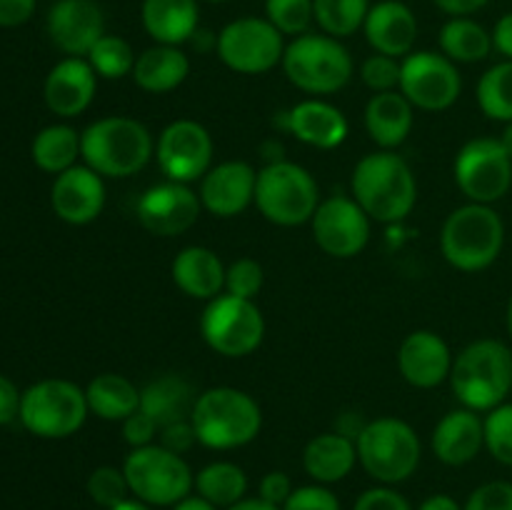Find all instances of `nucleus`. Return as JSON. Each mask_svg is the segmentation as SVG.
Segmentation results:
<instances>
[{"label": "nucleus", "mask_w": 512, "mask_h": 510, "mask_svg": "<svg viewBox=\"0 0 512 510\" xmlns=\"http://www.w3.org/2000/svg\"><path fill=\"white\" fill-rule=\"evenodd\" d=\"M283 510H340V500L325 485H305L293 490Z\"/></svg>", "instance_id": "obj_45"}, {"label": "nucleus", "mask_w": 512, "mask_h": 510, "mask_svg": "<svg viewBox=\"0 0 512 510\" xmlns=\"http://www.w3.org/2000/svg\"><path fill=\"white\" fill-rule=\"evenodd\" d=\"M313 238L333 258H355L370 240V218L350 195L320 200L313 215Z\"/></svg>", "instance_id": "obj_16"}, {"label": "nucleus", "mask_w": 512, "mask_h": 510, "mask_svg": "<svg viewBox=\"0 0 512 510\" xmlns=\"http://www.w3.org/2000/svg\"><path fill=\"white\" fill-rule=\"evenodd\" d=\"M283 123L300 143L320 150H333L343 145L350 130L343 110L325 100H303L293 105L288 113H283Z\"/></svg>", "instance_id": "obj_24"}, {"label": "nucleus", "mask_w": 512, "mask_h": 510, "mask_svg": "<svg viewBox=\"0 0 512 510\" xmlns=\"http://www.w3.org/2000/svg\"><path fill=\"white\" fill-rule=\"evenodd\" d=\"M143 28L155 43L180 45L198 33V0H143Z\"/></svg>", "instance_id": "obj_28"}, {"label": "nucleus", "mask_w": 512, "mask_h": 510, "mask_svg": "<svg viewBox=\"0 0 512 510\" xmlns=\"http://www.w3.org/2000/svg\"><path fill=\"white\" fill-rule=\"evenodd\" d=\"M123 473L128 478L130 495L145 505H178L195 488V475L183 455L160 443L130 450Z\"/></svg>", "instance_id": "obj_10"}, {"label": "nucleus", "mask_w": 512, "mask_h": 510, "mask_svg": "<svg viewBox=\"0 0 512 510\" xmlns=\"http://www.w3.org/2000/svg\"><path fill=\"white\" fill-rule=\"evenodd\" d=\"M440 50L453 63H480L490 55L493 35L470 18H450L440 30Z\"/></svg>", "instance_id": "obj_33"}, {"label": "nucleus", "mask_w": 512, "mask_h": 510, "mask_svg": "<svg viewBox=\"0 0 512 510\" xmlns=\"http://www.w3.org/2000/svg\"><path fill=\"white\" fill-rule=\"evenodd\" d=\"M493 45L505 55V58L512 60V13L503 15L498 20L493 30Z\"/></svg>", "instance_id": "obj_53"}, {"label": "nucleus", "mask_w": 512, "mask_h": 510, "mask_svg": "<svg viewBox=\"0 0 512 510\" xmlns=\"http://www.w3.org/2000/svg\"><path fill=\"white\" fill-rule=\"evenodd\" d=\"M283 70L290 83L310 95H330L343 90L353 78V58L333 35H298L285 45Z\"/></svg>", "instance_id": "obj_6"}, {"label": "nucleus", "mask_w": 512, "mask_h": 510, "mask_svg": "<svg viewBox=\"0 0 512 510\" xmlns=\"http://www.w3.org/2000/svg\"><path fill=\"white\" fill-rule=\"evenodd\" d=\"M413 118V103L400 90L375 93L365 105V128L370 140L383 150H393L408 140Z\"/></svg>", "instance_id": "obj_27"}, {"label": "nucleus", "mask_w": 512, "mask_h": 510, "mask_svg": "<svg viewBox=\"0 0 512 510\" xmlns=\"http://www.w3.org/2000/svg\"><path fill=\"white\" fill-rule=\"evenodd\" d=\"M88 495L93 498V503H98L105 510L125 503L130 495V485L123 468H113V465L95 468L88 478Z\"/></svg>", "instance_id": "obj_40"}, {"label": "nucleus", "mask_w": 512, "mask_h": 510, "mask_svg": "<svg viewBox=\"0 0 512 510\" xmlns=\"http://www.w3.org/2000/svg\"><path fill=\"white\" fill-rule=\"evenodd\" d=\"M265 13L283 35H305L315 20L313 0H265Z\"/></svg>", "instance_id": "obj_39"}, {"label": "nucleus", "mask_w": 512, "mask_h": 510, "mask_svg": "<svg viewBox=\"0 0 512 510\" xmlns=\"http://www.w3.org/2000/svg\"><path fill=\"white\" fill-rule=\"evenodd\" d=\"M450 385L463 408L490 413L505 403L512 390V350L495 338L465 345L453 360Z\"/></svg>", "instance_id": "obj_3"}, {"label": "nucleus", "mask_w": 512, "mask_h": 510, "mask_svg": "<svg viewBox=\"0 0 512 510\" xmlns=\"http://www.w3.org/2000/svg\"><path fill=\"white\" fill-rule=\"evenodd\" d=\"M400 73H403V60L390 58V55L375 53L363 60L360 65V78L373 93H390L400 90Z\"/></svg>", "instance_id": "obj_42"}, {"label": "nucleus", "mask_w": 512, "mask_h": 510, "mask_svg": "<svg viewBox=\"0 0 512 510\" xmlns=\"http://www.w3.org/2000/svg\"><path fill=\"white\" fill-rule=\"evenodd\" d=\"M200 210V195L190 185L173 180L148 188L135 205L140 225L158 238H173L190 230L198 223Z\"/></svg>", "instance_id": "obj_17"}, {"label": "nucleus", "mask_w": 512, "mask_h": 510, "mask_svg": "<svg viewBox=\"0 0 512 510\" xmlns=\"http://www.w3.org/2000/svg\"><path fill=\"white\" fill-rule=\"evenodd\" d=\"M205 3H225V0H205Z\"/></svg>", "instance_id": "obj_60"}, {"label": "nucleus", "mask_w": 512, "mask_h": 510, "mask_svg": "<svg viewBox=\"0 0 512 510\" xmlns=\"http://www.w3.org/2000/svg\"><path fill=\"white\" fill-rule=\"evenodd\" d=\"M353 198L378 223H400L418 200V183L410 165L393 150L370 153L355 165L350 180Z\"/></svg>", "instance_id": "obj_1"}, {"label": "nucleus", "mask_w": 512, "mask_h": 510, "mask_svg": "<svg viewBox=\"0 0 512 510\" xmlns=\"http://www.w3.org/2000/svg\"><path fill=\"white\" fill-rule=\"evenodd\" d=\"M353 510H413L408 500L393 488H370L358 498Z\"/></svg>", "instance_id": "obj_47"}, {"label": "nucleus", "mask_w": 512, "mask_h": 510, "mask_svg": "<svg viewBox=\"0 0 512 510\" xmlns=\"http://www.w3.org/2000/svg\"><path fill=\"white\" fill-rule=\"evenodd\" d=\"M485 445V425L475 410L460 408L450 410L440 418L433 430V453L445 465H465L475 460V455Z\"/></svg>", "instance_id": "obj_25"}, {"label": "nucleus", "mask_w": 512, "mask_h": 510, "mask_svg": "<svg viewBox=\"0 0 512 510\" xmlns=\"http://www.w3.org/2000/svg\"><path fill=\"white\" fill-rule=\"evenodd\" d=\"M505 243V225L490 205L468 203L448 215L440 233L445 260L463 273H478L498 260Z\"/></svg>", "instance_id": "obj_5"}, {"label": "nucleus", "mask_w": 512, "mask_h": 510, "mask_svg": "<svg viewBox=\"0 0 512 510\" xmlns=\"http://www.w3.org/2000/svg\"><path fill=\"white\" fill-rule=\"evenodd\" d=\"M455 183L470 203L493 205L508 195L512 158L500 138L468 140L455 158Z\"/></svg>", "instance_id": "obj_13"}, {"label": "nucleus", "mask_w": 512, "mask_h": 510, "mask_svg": "<svg viewBox=\"0 0 512 510\" xmlns=\"http://www.w3.org/2000/svg\"><path fill=\"white\" fill-rule=\"evenodd\" d=\"M358 463V445L343 433H320L305 445L303 468L318 483H338L348 478Z\"/></svg>", "instance_id": "obj_29"}, {"label": "nucleus", "mask_w": 512, "mask_h": 510, "mask_svg": "<svg viewBox=\"0 0 512 510\" xmlns=\"http://www.w3.org/2000/svg\"><path fill=\"white\" fill-rule=\"evenodd\" d=\"M195 490L203 500H208L215 508H230L238 500L245 498L248 490V475L240 465L228 463V460H218L210 463L195 475Z\"/></svg>", "instance_id": "obj_34"}, {"label": "nucleus", "mask_w": 512, "mask_h": 510, "mask_svg": "<svg viewBox=\"0 0 512 510\" xmlns=\"http://www.w3.org/2000/svg\"><path fill=\"white\" fill-rule=\"evenodd\" d=\"M198 443L210 450H233L253 443L263 428V410L245 390L220 385L195 398L190 415Z\"/></svg>", "instance_id": "obj_4"}, {"label": "nucleus", "mask_w": 512, "mask_h": 510, "mask_svg": "<svg viewBox=\"0 0 512 510\" xmlns=\"http://www.w3.org/2000/svg\"><path fill=\"white\" fill-rule=\"evenodd\" d=\"M220 60L243 75H260L283 63V33L268 18H238L215 40Z\"/></svg>", "instance_id": "obj_12"}, {"label": "nucleus", "mask_w": 512, "mask_h": 510, "mask_svg": "<svg viewBox=\"0 0 512 510\" xmlns=\"http://www.w3.org/2000/svg\"><path fill=\"white\" fill-rule=\"evenodd\" d=\"M160 173L173 183H195L213 163V138L198 120H175L160 133L155 148Z\"/></svg>", "instance_id": "obj_15"}, {"label": "nucleus", "mask_w": 512, "mask_h": 510, "mask_svg": "<svg viewBox=\"0 0 512 510\" xmlns=\"http://www.w3.org/2000/svg\"><path fill=\"white\" fill-rule=\"evenodd\" d=\"M20 398H23V393H18V388L5 375H0V425L18 418Z\"/></svg>", "instance_id": "obj_51"}, {"label": "nucleus", "mask_w": 512, "mask_h": 510, "mask_svg": "<svg viewBox=\"0 0 512 510\" xmlns=\"http://www.w3.org/2000/svg\"><path fill=\"white\" fill-rule=\"evenodd\" d=\"M50 203H53L55 215L65 223H93L105 208L103 175H98L88 165H73L55 178Z\"/></svg>", "instance_id": "obj_20"}, {"label": "nucleus", "mask_w": 512, "mask_h": 510, "mask_svg": "<svg viewBox=\"0 0 512 510\" xmlns=\"http://www.w3.org/2000/svg\"><path fill=\"white\" fill-rule=\"evenodd\" d=\"M200 333L218 355L245 358L263 343L265 318L253 300L220 293L205 305L200 315Z\"/></svg>", "instance_id": "obj_11"}, {"label": "nucleus", "mask_w": 512, "mask_h": 510, "mask_svg": "<svg viewBox=\"0 0 512 510\" xmlns=\"http://www.w3.org/2000/svg\"><path fill=\"white\" fill-rule=\"evenodd\" d=\"M98 75L85 58H65L45 78V103L60 118H75L93 103Z\"/></svg>", "instance_id": "obj_22"}, {"label": "nucleus", "mask_w": 512, "mask_h": 510, "mask_svg": "<svg viewBox=\"0 0 512 510\" xmlns=\"http://www.w3.org/2000/svg\"><path fill=\"white\" fill-rule=\"evenodd\" d=\"M435 5L453 18H468V15L478 13L483 5H488V0H435Z\"/></svg>", "instance_id": "obj_52"}, {"label": "nucleus", "mask_w": 512, "mask_h": 510, "mask_svg": "<svg viewBox=\"0 0 512 510\" xmlns=\"http://www.w3.org/2000/svg\"><path fill=\"white\" fill-rule=\"evenodd\" d=\"M355 445L365 473L385 485L408 480L418 470L423 455L418 433L400 418L370 420L355 438Z\"/></svg>", "instance_id": "obj_8"}, {"label": "nucleus", "mask_w": 512, "mask_h": 510, "mask_svg": "<svg viewBox=\"0 0 512 510\" xmlns=\"http://www.w3.org/2000/svg\"><path fill=\"white\" fill-rule=\"evenodd\" d=\"M225 510H283V508H275V505L265 503L263 498H243Z\"/></svg>", "instance_id": "obj_55"}, {"label": "nucleus", "mask_w": 512, "mask_h": 510, "mask_svg": "<svg viewBox=\"0 0 512 510\" xmlns=\"http://www.w3.org/2000/svg\"><path fill=\"white\" fill-rule=\"evenodd\" d=\"M150 130L128 115H108L80 133V158L103 178H130L153 158Z\"/></svg>", "instance_id": "obj_2"}, {"label": "nucleus", "mask_w": 512, "mask_h": 510, "mask_svg": "<svg viewBox=\"0 0 512 510\" xmlns=\"http://www.w3.org/2000/svg\"><path fill=\"white\" fill-rule=\"evenodd\" d=\"M80 155V135L70 125H48L33 140V160L45 173H65Z\"/></svg>", "instance_id": "obj_35"}, {"label": "nucleus", "mask_w": 512, "mask_h": 510, "mask_svg": "<svg viewBox=\"0 0 512 510\" xmlns=\"http://www.w3.org/2000/svg\"><path fill=\"white\" fill-rule=\"evenodd\" d=\"M160 445L168 450H173V453L183 455L185 450L193 448V443H198V435H195V428L190 420H180V423H173V425H165V428H160Z\"/></svg>", "instance_id": "obj_49"}, {"label": "nucleus", "mask_w": 512, "mask_h": 510, "mask_svg": "<svg viewBox=\"0 0 512 510\" xmlns=\"http://www.w3.org/2000/svg\"><path fill=\"white\" fill-rule=\"evenodd\" d=\"M485 425V448L498 463L512 468V403H503L488 413Z\"/></svg>", "instance_id": "obj_41"}, {"label": "nucleus", "mask_w": 512, "mask_h": 510, "mask_svg": "<svg viewBox=\"0 0 512 510\" xmlns=\"http://www.w3.org/2000/svg\"><path fill=\"white\" fill-rule=\"evenodd\" d=\"M263 265L253 258H238L225 270V293L253 300L263 288Z\"/></svg>", "instance_id": "obj_43"}, {"label": "nucleus", "mask_w": 512, "mask_h": 510, "mask_svg": "<svg viewBox=\"0 0 512 510\" xmlns=\"http://www.w3.org/2000/svg\"><path fill=\"white\" fill-rule=\"evenodd\" d=\"M193 385L180 375H160V378L150 380L143 390H140V410L158 423V428L165 425L180 423V420H190L195 408Z\"/></svg>", "instance_id": "obj_30"}, {"label": "nucleus", "mask_w": 512, "mask_h": 510, "mask_svg": "<svg viewBox=\"0 0 512 510\" xmlns=\"http://www.w3.org/2000/svg\"><path fill=\"white\" fill-rule=\"evenodd\" d=\"M110 510H150L148 505L145 503H140V500H125V503H120V505H115V508H110Z\"/></svg>", "instance_id": "obj_57"}, {"label": "nucleus", "mask_w": 512, "mask_h": 510, "mask_svg": "<svg viewBox=\"0 0 512 510\" xmlns=\"http://www.w3.org/2000/svg\"><path fill=\"white\" fill-rule=\"evenodd\" d=\"M255 205L265 220L295 228L313 220L320 205V190L313 175L290 160H273L258 170Z\"/></svg>", "instance_id": "obj_7"}, {"label": "nucleus", "mask_w": 512, "mask_h": 510, "mask_svg": "<svg viewBox=\"0 0 512 510\" xmlns=\"http://www.w3.org/2000/svg\"><path fill=\"white\" fill-rule=\"evenodd\" d=\"M505 325H508V333H510V338H512V298H510V303H508V315H505Z\"/></svg>", "instance_id": "obj_59"}, {"label": "nucleus", "mask_w": 512, "mask_h": 510, "mask_svg": "<svg viewBox=\"0 0 512 510\" xmlns=\"http://www.w3.org/2000/svg\"><path fill=\"white\" fill-rule=\"evenodd\" d=\"M190 60L178 45H153L135 60L133 80L145 93H170L185 83Z\"/></svg>", "instance_id": "obj_31"}, {"label": "nucleus", "mask_w": 512, "mask_h": 510, "mask_svg": "<svg viewBox=\"0 0 512 510\" xmlns=\"http://www.w3.org/2000/svg\"><path fill=\"white\" fill-rule=\"evenodd\" d=\"M500 143H503V148L508 150V155L512 158V120L508 125H505L503 135H500Z\"/></svg>", "instance_id": "obj_58"}, {"label": "nucleus", "mask_w": 512, "mask_h": 510, "mask_svg": "<svg viewBox=\"0 0 512 510\" xmlns=\"http://www.w3.org/2000/svg\"><path fill=\"white\" fill-rule=\"evenodd\" d=\"M400 375L413 388H435L450 380L453 370V353L450 345L433 330H415L400 343L398 350Z\"/></svg>", "instance_id": "obj_21"}, {"label": "nucleus", "mask_w": 512, "mask_h": 510, "mask_svg": "<svg viewBox=\"0 0 512 510\" xmlns=\"http://www.w3.org/2000/svg\"><path fill=\"white\" fill-rule=\"evenodd\" d=\"M463 90L458 68L453 60L433 50H418L403 58V73H400V93L413 103V108L448 110L455 105Z\"/></svg>", "instance_id": "obj_14"}, {"label": "nucleus", "mask_w": 512, "mask_h": 510, "mask_svg": "<svg viewBox=\"0 0 512 510\" xmlns=\"http://www.w3.org/2000/svg\"><path fill=\"white\" fill-rule=\"evenodd\" d=\"M173 510H218L215 505H210L208 500H203L200 495H188L185 500H180Z\"/></svg>", "instance_id": "obj_56"}, {"label": "nucleus", "mask_w": 512, "mask_h": 510, "mask_svg": "<svg viewBox=\"0 0 512 510\" xmlns=\"http://www.w3.org/2000/svg\"><path fill=\"white\" fill-rule=\"evenodd\" d=\"M293 480L288 478V473H283V470H273V473L263 475V480H260V495L258 498H263L265 503L275 505V508H283L285 503H288V498L293 495Z\"/></svg>", "instance_id": "obj_48"}, {"label": "nucleus", "mask_w": 512, "mask_h": 510, "mask_svg": "<svg viewBox=\"0 0 512 510\" xmlns=\"http://www.w3.org/2000/svg\"><path fill=\"white\" fill-rule=\"evenodd\" d=\"M85 398H88L90 413L110 423H118V420L123 423L125 418L140 410V390L135 388L133 380L118 373H103L90 380Z\"/></svg>", "instance_id": "obj_32"}, {"label": "nucleus", "mask_w": 512, "mask_h": 510, "mask_svg": "<svg viewBox=\"0 0 512 510\" xmlns=\"http://www.w3.org/2000/svg\"><path fill=\"white\" fill-rule=\"evenodd\" d=\"M463 510H512V483L493 480L473 490Z\"/></svg>", "instance_id": "obj_44"}, {"label": "nucleus", "mask_w": 512, "mask_h": 510, "mask_svg": "<svg viewBox=\"0 0 512 510\" xmlns=\"http://www.w3.org/2000/svg\"><path fill=\"white\" fill-rule=\"evenodd\" d=\"M88 413V398L80 385L50 378L25 390L20 398L18 418L38 438L58 440L78 433Z\"/></svg>", "instance_id": "obj_9"}, {"label": "nucleus", "mask_w": 512, "mask_h": 510, "mask_svg": "<svg viewBox=\"0 0 512 510\" xmlns=\"http://www.w3.org/2000/svg\"><path fill=\"white\" fill-rule=\"evenodd\" d=\"M258 173L245 160H225L210 168L200 180V203L218 218H235L255 203Z\"/></svg>", "instance_id": "obj_19"}, {"label": "nucleus", "mask_w": 512, "mask_h": 510, "mask_svg": "<svg viewBox=\"0 0 512 510\" xmlns=\"http://www.w3.org/2000/svg\"><path fill=\"white\" fill-rule=\"evenodd\" d=\"M225 270L228 268L213 250L190 245L175 255L170 273L185 295L195 300H213L225 290Z\"/></svg>", "instance_id": "obj_26"}, {"label": "nucleus", "mask_w": 512, "mask_h": 510, "mask_svg": "<svg viewBox=\"0 0 512 510\" xmlns=\"http://www.w3.org/2000/svg\"><path fill=\"white\" fill-rule=\"evenodd\" d=\"M418 510H463V505H460L455 498H450V495L440 493V495H430L428 500H423V505H420Z\"/></svg>", "instance_id": "obj_54"}, {"label": "nucleus", "mask_w": 512, "mask_h": 510, "mask_svg": "<svg viewBox=\"0 0 512 510\" xmlns=\"http://www.w3.org/2000/svg\"><path fill=\"white\" fill-rule=\"evenodd\" d=\"M85 60H88L90 68L95 70L98 78L120 80L125 78V75H133L138 55L133 53L128 40L120 38V35L105 33L103 38L93 45V50H90Z\"/></svg>", "instance_id": "obj_38"}, {"label": "nucleus", "mask_w": 512, "mask_h": 510, "mask_svg": "<svg viewBox=\"0 0 512 510\" xmlns=\"http://www.w3.org/2000/svg\"><path fill=\"white\" fill-rule=\"evenodd\" d=\"M313 10L320 30L340 40L363 28L370 0H313Z\"/></svg>", "instance_id": "obj_36"}, {"label": "nucleus", "mask_w": 512, "mask_h": 510, "mask_svg": "<svg viewBox=\"0 0 512 510\" xmlns=\"http://www.w3.org/2000/svg\"><path fill=\"white\" fill-rule=\"evenodd\" d=\"M363 30L375 53L390 55V58L410 55L415 40H418L415 13L400 0H383L378 5H370Z\"/></svg>", "instance_id": "obj_23"}, {"label": "nucleus", "mask_w": 512, "mask_h": 510, "mask_svg": "<svg viewBox=\"0 0 512 510\" xmlns=\"http://www.w3.org/2000/svg\"><path fill=\"white\" fill-rule=\"evenodd\" d=\"M48 35L70 58H88L105 35V15L93 0H58L48 13Z\"/></svg>", "instance_id": "obj_18"}, {"label": "nucleus", "mask_w": 512, "mask_h": 510, "mask_svg": "<svg viewBox=\"0 0 512 510\" xmlns=\"http://www.w3.org/2000/svg\"><path fill=\"white\" fill-rule=\"evenodd\" d=\"M35 13V0H0V28H15L30 20Z\"/></svg>", "instance_id": "obj_50"}, {"label": "nucleus", "mask_w": 512, "mask_h": 510, "mask_svg": "<svg viewBox=\"0 0 512 510\" xmlns=\"http://www.w3.org/2000/svg\"><path fill=\"white\" fill-rule=\"evenodd\" d=\"M478 105L490 120H512V60L493 65L478 83Z\"/></svg>", "instance_id": "obj_37"}, {"label": "nucleus", "mask_w": 512, "mask_h": 510, "mask_svg": "<svg viewBox=\"0 0 512 510\" xmlns=\"http://www.w3.org/2000/svg\"><path fill=\"white\" fill-rule=\"evenodd\" d=\"M160 433L158 423H155L150 415H145L143 410L133 413L130 418L123 420V438L130 448H145V445H153L155 435Z\"/></svg>", "instance_id": "obj_46"}]
</instances>
